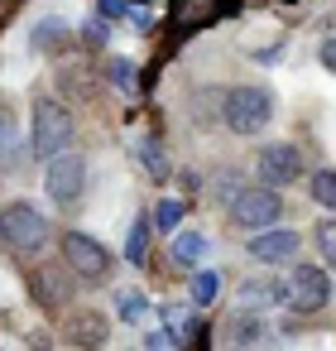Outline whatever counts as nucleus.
<instances>
[{"mask_svg": "<svg viewBox=\"0 0 336 351\" xmlns=\"http://www.w3.org/2000/svg\"><path fill=\"white\" fill-rule=\"evenodd\" d=\"M221 125H226L235 140L264 135V130L274 125V92H269V87H255V82L231 87V92L221 97Z\"/></svg>", "mask_w": 336, "mask_h": 351, "instance_id": "1", "label": "nucleus"}, {"mask_svg": "<svg viewBox=\"0 0 336 351\" xmlns=\"http://www.w3.org/2000/svg\"><path fill=\"white\" fill-rule=\"evenodd\" d=\"M73 111L58 101V97H34V121H29V149L34 159H53L63 149H73Z\"/></svg>", "mask_w": 336, "mask_h": 351, "instance_id": "2", "label": "nucleus"}, {"mask_svg": "<svg viewBox=\"0 0 336 351\" xmlns=\"http://www.w3.org/2000/svg\"><path fill=\"white\" fill-rule=\"evenodd\" d=\"M283 303L293 317H317L331 308V274L312 260H293L288 279H283Z\"/></svg>", "mask_w": 336, "mask_h": 351, "instance_id": "3", "label": "nucleus"}, {"mask_svg": "<svg viewBox=\"0 0 336 351\" xmlns=\"http://www.w3.org/2000/svg\"><path fill=\"white\" fill-rule=\"evenodd\" d=\"M226 217H231L235 231L279 226V217H283V193H279V188H264V183H245V188L226 202Z\"/></svg>", "mask_w": 336, "mask_h": 351, "instance_id": "4", "label": "nucleus"}, {"mask_svg": "<svg viewBox=\"0 0 336 351\" xmlns=\"http://www.w3.org/2000/svg\"><path fill=\"white\" fill-rule=\"evenodd\" d=\"M63 265L77 274V284H106L116 274V255L87 231H63Z\"/></svg>", "mask_w": 336, "mask_h": 351, "instance_id": "5", "label": "nucleus"}, {"mask_svg": "<svg viewBox=\"0 0 336 351\" xmlns=\"http://www.w3.org/2000/svg\"><path fill=\"white\" fill-rule=\"evenodd\" d=\"M0 231H5V245L20 250V255H39L53 236L49 217L34 207V202H10V207H0Z\"/></svg>", "mask_w": 336, "mask_h": 351, "instance_id": "6", "label": "nucleus"}, {"mask_svg": "<svg viewBox=\"0 0 336 351\" xmlns=\"http://www.w3.org/2000/svg\"><path fill=\"white\" fill-rule=\"evenodd\" d=\"M44 193L58 202V207H77L82 193H87V154L77 149H63L44 164Z\"/></svg>", "mask_w": 336, "mask_h": 351, "instance_id": "7", "label": "nucleus"}, {"mask_svg": "<svg viewBox=\"0 0 336 351\" xmlns=\"http://www.w3.org/2000/svg\"><path fill=\"white\" fill-rule=\"evenodd\" d=\"M29 293H34L39 308L63 313V308H73V298H77V274H68L63 260H44V265L29 269Z\"/></svg>", "mask_w": 336, "mask_h": 351, "instance_id": "8", "label": "nucleus"}, {"mask_svg": "<svg viewBox=\"0 0 336 351\" xmlns=\"http://www.w3.org/2000/svg\"><path fill=\"white\" fill-rule=\"evenodd\" d=\"M255 173H259L264 188H288V183L302 178V149L293 140H274L255 154Z\"/></svg>", "mask_w": 336, "mask_h": 351, "instance_id": "9", "label": "nucleus"}, {"mask_svg": "<svg viewBox=\"0 0 336 351\" xmlns=\"http://www.w3.org/2000/svg\"><path fill=\"white\" fill-rule=\"evenodd\" d=\"M63 341L68 351H101L111 341V317L101 308H73L63 317Z\"/></svg>", "mask_w": 336, "mask_h": 351, "instance_id": "10", "label": "nucleus"}, {"mask_svg": "<svg viewBox=\"0 0 336 351\" xmlns=\"http://www.w3.org/2000/svg\"><path fill=\"white\" fill-rule=\"evenodd\" d=\"M245 250L259 265H293L298 250H302V231H293V226H264V231H255L245 241Z\"/></svg>", "mask_w": 336, "mask_h": 351, "instance_id": "11", "label": "nucleus"}, {"mask_svg": "<svg viewBox=\"0 0 336 351\" xmlns=\"http://www.w3.org/2000/svg\"><path fill=\"white\" fill-rule=\"evenodd\" d=\"M279 303H283V284L274 279H245L235 289V313H269Z\"/></svg>", "mask_w": 336, "mask_h": 351, "instance_id": "12", "label": "nucleus"}, {"mask_svg": "<svg viewBox=\"0 0 336 351\" xmlns=\"http://www.w3.org/2000/svg\"><path fill=\"white\" fill-rule=\"evenodd\" d=\"M168 255H173V265H183V269H192V265H202V255H207V231H173V241H168Z\"/></svg>", "mask_w": 336, "mask_h": 351, "instance_id": "13", "label": "nucleus"}, {"mask_svg": "<svg viewBox=\"0 0 336 351\" xmlns=\"http://www.w3.org/2000/svg\"><path fill=\"white\" fill-rule=\"evenodd\" d=\"M226 337H231V351H250V346H259V337H264L259 313H235L231 327H226Z\"/></svg>", "mask_w": 336, "mask_h": 351, "instance_id": "14", "label": "nucleus"}, {"mask_svg": "<svg viewBox=\"0 0 336 351\" xmlns=\"http://www.w3.org/2000/svg\"><path fill=\"white\" fill-rule=\"evenodd\" d=\"M149 241H154V221H149V217H135V226H130V236H125V260H130L135 269H144Z\"/></svg>", "mask_w": 336, "mask_h": 351, "instance_id": "15", "label": "nucleus"}, {"mask_svg": "<svg viewBox=\"0 0 336 351\" xmlns=\"http://www.w3.org/2000/svg\"><path fill=\"white\" fill-rule=\"evenodd\" d=\"M307 197H312L322 212L336 217V169H317V173H307Z\"/></svg>", "mask_w": 336, "mask_h": 351, "instance_id": "16", "label": "nucleus"}, {"mask_svg": "<svg viewBox=\"0 0 336 351\" xmlns=\"http://www.w3.org/2000/svg\"><path fill=\"white\" fill-rule=\"evenodd\" d=\"M221 289H226V274H221V269H197V274H192V303H197V308H211V303L221 298Z\"/></svg>", "mask_w": 336, "mask_h": 351, "instance_id": "17", "label": "nucleus"}, {"mask_svg": "<svg viewBox=\"0 0 336 351\" xmlns=\"http://www.w3.org/2000/svg\"><path fill=\"white\" fill-rule=\"evenodd\" d=\"M116 313H120V322H144L154 308H149L144 289H116Z\"/></svg>", "mask_w": 336, "mask_h": 351, "instance_id": "18", "label": "nucleus"}, {"mask_svg": "<svg viewBox=\"0 0 336 351\" xmlns=\"http://www.w3.org/2000/svg\"><path fill=\"white\" fill-rule=\"evenodd\" d=\"M312 245H317V255H322V269L336 274V217H331V212L312 226Z\"/></svg>", "mask_w": 336, "mask_h": 351, "instance_id": "19", "label": "nucleus"}, {"mask_svg": "<svg viewBox=\"0 0 336 351\" xmlns=\"http://www.w3.org/2000/svg\"><path fill=\"white\" fill-rule=\"evenodd\" d=\"M63 39H68V25H63V20H39V25H34V49H39V53L58 49Z\"/></svg>", "mask_w": 336, "mask_h": 351, "instance_id": "20", "label": "nucleus"}, {"mask_svg": "<svg viewBox=\"0 0 336 351\" xmlns=\"http://www.w3.org/2000/svg\"><path fill=\"white\" fill-rule=\"evenodd\" d=\"M183 212H188L183 202H173V197H164V202L154 207V217H149V221H154V231H168V236H173V231L183 226Z\"/></svg>", "mask_w": 336, "mask_h": 351, "instance_id": "21", "label": "nucleus"}, {"mask_svg": "<svg viewBox=\"0 0 336 351\" xmlns=\"http://www.w3.org/2000/svg\"><path fill=\"white\" fill-rule=\"evenodd\" d=\"M240 188H245V178H240L235 169H221V173L211 178V197H216V202H231Z\"/></svg>", "mask_w": 336, "mask_h": 351, "instance_id": "22", "label": "nucleus"}, {"mask_svg": "<svg viewBox=\"0 0 336 351\" xmlns=\"http://www.w3.org/2000/svg\"><path fill=\"white\" fill-rule=\"evenodd\" d=\"M15 140H20V121L10 116V106L0 101V154H10L15 149Z\"/></svg>", "mask_w": 336, "mask_h": 351, "instance_id": "23", "label": "nucleus"}, {"mask_svg": "<svg viewBox=\"0 0 336 351\" xmlns=\"http://www.w3.org/2000/svg\"><path fill=\"white\" fill-rule=\"evenodd\" d=\"M106 73H111V82H116L120 92H135V87H140V82H135V63H130V58H111V68H106Z\"/></svg>", "mask_w": 336, "mask_h": 351, "instance_id": "24", "label": "nucleus"}, {"mask_svg": "<svg viewBox=\"0 0 336 351\" xmlns=\"http://www.w3.org/2000/svg\"><path fill=\"white\" fill-rule=\"evenodd\" d=\"M135 154H144V164H149V173H154V178H164V173H168V164L159 159V145H154V140L135 145Z\"/></svg>", "mask_w": 336, "mask_h": 351, "instance_id": "25", "label": "nucleus"}, {"mask_svg": "<svg viewBox=\"0 0 336 351\" xmlns=\"http://www.w3.org/2000/svg\"><path fill=\"white\" fill-rule=\"evenodd\" d=\"M317 63H322V68H326V73L336 77V29H331V34H326V39L317 44Z\"/></svg>", "mask_w": 336, "mask_h": 351, "instance_id": "26", "label": "nucleus"}, {"mask_svg": "<svg viewBox=\"0 0 336 351\" xmlns=\"http://www.w3.org/2000/svg\"><path fill=\"white\" fill-rule=\"evenodd\" d=\"M82 39H87L92 49H101V44H106V20H92V25L82 29Z\"/></svg>", "mask_w": 336, "mask_h": 351, "instance_id": "27", "label": "nucleus"}, {"mask_svg": "<svg viewBox=\"0 0 336 351\" xmlns=\"http://www.w3.org/2000/svg\"><path fill=\"white\" fill-rule=\"evenodd\" d=\"M144 351H173V332H149L144 337Z\"/></svg>", "mask_w": 336, "mask_h": 351, "instance_id": "28", "label": "nucleus"}, {"mask_svg": "<svg viewBox=\"0 0 336 351\" xmlns=\"http://www.w3.org/2000/svg\"><path fill=\"white\" fill-rule=\"evenodd\" d=\"M125 10H130V0H101V15L106 20H120Z\"/></svg>", "mask_w": 336, "mask_h": 351, "instance_id": "29", "label": "nucleus"}, {"mask_svg": "<svg viewBox=\"0 0 336 351\" xmlns=\"http://www.w3.org/2000/svg\"><path fill=\"white\" fill-rule=\"evenodd\" d=\"M15 5H20V0H0V25H5V20L15 15Z\"/></svg>", "mask_w": 336, "mask_h": 351, "instance_id": "30", "label": "nucleus"}, {"mask_svg": "<svg viewBox=\"0 0 336 351\" xmlns=\"http://www.w3.org/2000/svg\"><path fill=\"white\" fill-rule=\"evenodd\" d=\"M0 245H5V231H0Z\"/></svg>", "mask_w": 336, "mask_h": 351, "instance_id": "31", "label": "nucleus"}]
</instances>
